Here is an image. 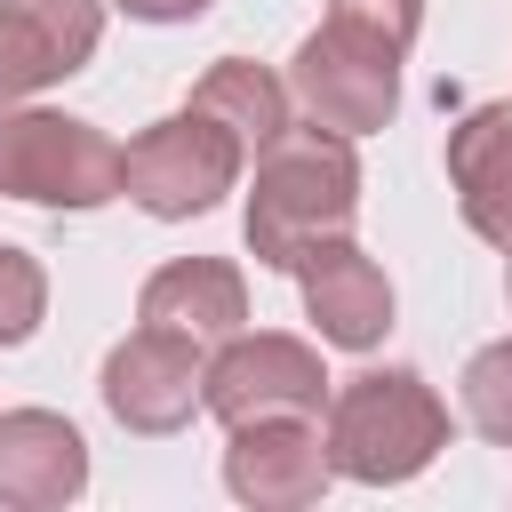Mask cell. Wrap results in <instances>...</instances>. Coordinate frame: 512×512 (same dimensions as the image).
I'll list each match as a JSON object with an SVG mask.
<instances>
[{"instance_id":"19","label":"cell","mask_w":512,"mask_h":512,"mask_svg":"<svg viewBox=\"0 0 512 512\" xmlns=\"http://www.w3.org/2000/svg\"><path fill=\"white\" fill-rule=\"evenodd\" d=\"M504 296H512V256H504Z\"/></svg>"},{"instance_id":"17","label":"cell","mask_w":512,"mask_h":512,"mask_svg":"<svg viewBox=\"0 0 512 512\" xmlns=\"http://www.w3.org/2000/svg\"><path fill=\"white\" fill-rule=\"evenodd\" d=\"M328 16L352 24V32H368V40H384V48H400V56L424 32V0H328Z\"/></svg>"},{"instance_id":"7","label":"cell","mask_w":512,"mask_h":512,"mask_svg":"<svg viewBox=\"0 0 512 512\" xmlns=\"http://www.w3.org/2000/svg\"><path fill=\"white\" fill-rule=\"evenodd\" d=\"M328 392H336V376L320 368V352L280 328H256V336L240 328L208 360V416L224 432L256 424V416H328Z\"/></svg>"},{"instance_id":"18","label":"cell","mask_w":512,"mask_h":512,"mask_svg":"<svg viewBox=\"0 0 512 512\" xmlns=\"http://www.w3.org/2000/svg\"><path fill=\"white\" fill-rule=\"evenodd\" d=\"M112 8H128L136 24H192V16H208V0H112Z\"/></svg>"},{"instance_id":"15","label":"cell","mask_w":512,"mask_h":512,"mask_svg":"<svg viewBox=\"0 0 512 512\" xmlns=\"http://www.w3.org/2000/svg\"><path fill=\"white\" fill-rule=\"evenodd\" d=\"M464 424L496 448H512V336L504 344H480L464 360Z\"/></svg>"},{"instance_id":"12","label":"cell","mask_w":512,"mask_h":512,"mask_svg":"<svg viewBox=\"0 0 512 512\" xmlns=\"http://www.w3.org/2000/svg\"><path fill=\"white\" fill-rule=\"evenodd\" d=\"M448 184L480 240L512 248V96L456 112L448 128Z\"/></svg>"},{"instance_id":"2","label":"cell","mask_w":512,"mask_h":512,"mask_svg":"<svg viewBox=\"0 0 512 512\" xmlns=\"http://www.w3.org/2000/svg\"><path fill=\"white\" fill-rule=\"evenodd\" d=\"M328 464L360 488L416 480L448 448V408L416 368H360L328 392Z\"/></svg>"},{"instance_id":"5","label":"cell","mask_w":512,"mask_h":512,"mask_svg":"<svg viewBox=\"0 0 512 512\" xmlns=\"http://www.w3.org/2000/svg\"><path fill=\"white\" fill-rule=\"evenodd\" d=\"M288 96L320 128H336V136L392 128V112H400V48H384V40H368V32H352V24L328 16L288 56Z\"/></svg>"},{"instance_id":"14","label":"cell","mask_w":512,"mask_h":512,"mask_svg":"<svg viewBox=\"0 0 512 512\" xmlns=\"http://www.w3.org/2000/svg\"><path fill=\"white\" fill-rule=\"evenodd\" d=\"M184 104H200V112H216L248 152H264L280 128H288V80L272 72V64H256V56H216L200 80H192V96Z\"/></svg>"},{"instance_id":"8","label":"cell","mask_w":512,"mask_h":512,"mask_svg":"<svg viewBox=\"0 0 512 512\" xmlns=\"http://www.w3.org/2000/svg\"><path fill=\"white\" fill-rule=\"evenodd\" d=\"M336 480L328 464V432L320 416H256V424H232V448H224V488L256 512H296V504H320V488Z\"/></svg>"},{"instance_id":"10","label":"cell","mask_w":512,"mask_h":512,"mask_svg":"<svg viewBox=\"0 0 512 512\" xmlns=\"http://www.w3.org/2000/svg\"><path fill=\"white\" fill-rule=\"evenodd\" d=\"M296 288H304V320L320 328V344H344V352L384 344V328H392V280H384V264L360 240H344V232L320 240L296 264Z\"/></svg>"},{"instance_id":"16","label":"cell","mask_w":512,"mask_h":512,"mask_svg":"<svg viewBox=\"0 0 512 512\" xmlns=\"http://www.w3.org/2000/svg\"><path fill=\"white\" fill-rule=\"evenodd\" d=\"M40 312H48V272H40V256L16 248V240H0V344H24V336L40 328Z\"/></svg>"},{"instance_id":"13","label":"cell","mask_w":512,"mask_h":512,"mask_svg":"<svg viewBox=\"0 0 512 512\" xmlns=\"http://www.w3.org/2000/svg\"><path fill=\"white\" fill-rule=\"evenodd\" d=\"M136 320L176 328V336H192V344L216 352L224 336L248 328V280H240V264H224V256H176V264H160V272L144 280Z\"/></svg>"},{"instance_id":"4","label":"cell","mask_w":512,"mask_h":512,"mask_svg":"<svg viewBox=\"0 0 512 512\" xmlns=\"http://www.w3.org/2000/svg\"><path fill=\"white\" fill-rule=\"evenodd\" d=\"M240 168H248V144H240L216 112L184 104V112L152 120V128L128 144V160H120V192H128L144 216L184 224V216H208V208L240 184Z\"/></svg>"},{"instance_id":"11","label":"cell","mask_w":512,"mask_h":512,"mask_svg":"<svg viewBox=\"0 0 512 512\" xmlns=\"http://www.w3.org/2000/svg\"><path fill=\"white\" fill-rule=\"evenodd\" d=\"M88 488V440L56 408H8L0 416V504L56 512Z\"/></svg>"},{"instance_id":"1","label":"cell","mask_w":512,"mask_h":512,"mask_svg":"<svg viewBox=\"0 0 512 512\" xmlns=\"http://www.w3.org/2000/svg\"><path fill=\"white\" fill-rule=\"evenodd\" d=\"M360 216V160H352V136L336 128H280L264 152H256V184H248V248L256 264L272 272H296L320 240L352 232Z\"/></svg>"},{"instance_id":"6","label":"cell","mask_w":512,"mask_h":512,"mask_svg":"<svg viewBox=\"0 0 512 512\" xmlns=\"http://www.w3.org/2000/svg\"><path fill=\"white\" fill-rule=\"evenodd\" d=\"M96 392H104V408H112V424H120V432H144V440L184 432V424H192V408H208V344H192V336H176V328L136 320V328L104 352Z\"/></svg>"},{"instance_id":"3","label":"cell","mask_w":512,"mask_h":512,"mask_svg":"<svg viewBox=\"0 0 512 512\" xmlns=\"http://www.w3.org/2000/svg\"><path fill=\"white\" fill-rule=\"evenodd\" d=\"M120 144L80 112H0V192L32 208H104L120 200Z\"/></svg>"},{"instance_id":"9","label":"cell","mask_w":512,"mask_h":512,"mask_svg":"<svg viewBox=\"0 0 512 512\" xmlns=\"http://www.w3.org/2000/svg\"><path fill=\"white\" fill-rule=\"evenodd\" d=\"M104 40V0H0V112L72 80Z\"/></svg>"}]
</instances>
